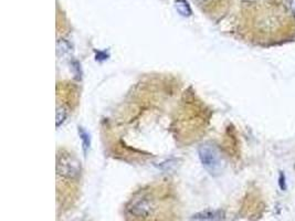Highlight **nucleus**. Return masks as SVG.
<instances>
[{
    "label": "nucleus",
    "mask_w": 295,
    "mask_h": 221,
    "mask_svg": "<svg viewBox=\"0 0 295 221\" xmlns=\"http://www.w3.org/2000/svg\"><path fill=\"white\" fill-rule=\"evenodd\" d=\"M224 219V213L220 210H206L193 216L191 221H221Z\"/></svg>",
    "instance_id": "obj_4"
},
{
    "label": "nucleus",
    "mask_w": 295,
    "mask_h": 221,
    "mask_svg": "<svg viewBox=\"0 0 295 221\" xmlns=\"http://www.w3.org/2000/svg\"><path fill=\"white\" fill-rule=\"evenodd\" d=\"M66 115H68V109L64 105H58L56 107V126H60L64 122Z\"/></svg>",
    "instance_id": "obj_5"
},
{
    "label": "nucleus",
    "mask_w": 295,
    "mask_h": 221,
    "mask_svg": "<svg viewBox=\"0 0 295 221\" xmlns=\"http://www.w3.org/2000/svg\"><path fill=\"white\" fill-rule=\"evenodd\" d=\"M157 199L151 194H144L131 200L127 206L128 215L136 220L148 221L158 212Z\"/></svg>",
    "instance_id": "obj_1"
},
{
    "label": "nucleus",
    "mask_w": 295,
    "mask_h": 221,
    "mask_svg": "<svg viewBox=\"0 0 295 221\" xmlns=\"http://www.w3.org/2000/svg\"><path fill=\"white\" fill-rule=\"evenodd\" d=\"M199 156L203 165L208 169L210 173H218L221 168V159L218 153L214 147L204 145L200 147Z\"/></svg>",
    "instance_id": "obj_3"
},
{
    "label": "nucleus",
    "mask_w": 295,
    "mask_h": 221,
    "mask_svg": "<svg viewBox=\"0 0 295 221\" xmlns=\"http://www.w3.org/2000/svg\"><path fill=\"white\" fill-rule=\"evenodd\" d=\"M81 165L77 159L70 153H58L56 157V174L64 179H75L80 176Z\"/></svg>",
    "instance_id": "obj_2"
},
{
    "label": "nucleus",
    "mask_w": 295,
    "mask_h": 221,
    "mask_svg": "<svg viewBox=\"0 0 295 221\" xmlns=\"http://www.w3.org/2000/svg\"><path fill=\"white\" fill-rule=\"evenodd\" d=\"M195 1L203 7H209L212 6V4H217L220 1H224V0H195Z\"/></svg>",
    "instance_id": "obj_6"
}]
</instances>
